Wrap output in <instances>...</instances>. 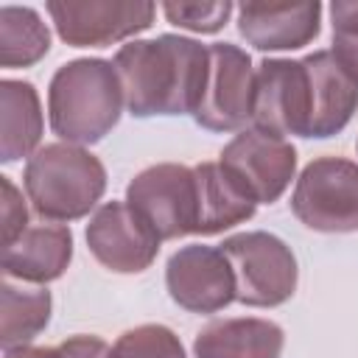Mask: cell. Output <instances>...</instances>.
Here are the masks:
<instances>
[{
    "label": "cell",
    "instance_id": "obj_2",
    "mask_svg": "<svg viewBox=\"0 0 358 358\" xmlns=\"http://www.w3.org/2000/svg\"><path fill=\"white\" fill-rule=\"evenodd\" d=\"M123 106L120 78L109 59L64 62L48 87V120L62 143H101L117 126Z\"/></svg>",
    "mask_w": 358,
    "mask_h": 358
},
{
    "label": "cell",
    "instance_id": "obj_22",
    "mask_svg": "<svg viewBox=\"0 0 358 358\" xmlns=\"http://www.w3.org/2000/svg\"><path fill=\"white\" fill-rule=\"evenodd\" d=\"M235 6L229 0L218 3H162V14L168 17L171 25L193 31V34H218Z\"/></svg>",
    "mask_w": 358,
    "mask_h": 358
},
{
    "label": "cell",
    "instance_id": "obj_11",
    "mask_svg": "<svg viewBox=\"0 0 358 358\" xmlns=\"http://www.w3.org/2000/svg\"><path fill=\"white\" fill-rule=\"evenodd\" d=\"M84 235L92 257L115 274L145 271L157 260L162 243L154 227L129 201L101 204L92 213Z\"/></svg>",
    "mask_w": 358,
    "mask_h": 358
},
{
    "label": "cell",
    "instance_id": "obj_23",
    "mask_svg": "<svg viewBox=\"0 0 358 358\" xmlns=\"http://www.w3.org/2000/svg\"><path fill=\"white\" fill-rule=\"evenodd\" d=\"M333 53L358 84V0H336L330 6Z\"/></svg>",
    "mask_w": 358,
    "mask_h": 358
},
{
    "label": "cell",
    "instance_id": "obj_17",
    "mask_svg": "<svg viewBox=\"0 0 358 358\" xmlns=\"http://www.w3.org/2000/svg\"><path fill=\"white\" fill-rule=\"evenodd\" d=\"M199 185V227L196 235H218L249 221L257 201L243 190V185L221 162L193 165Z\"/></svg>",
    "mask_w": 358,
    "mask_h": 358
},
{
    "label": "cell",
    "instance_id": "obj_3",
    "mask_svg": "<svg viewBox=\"0 0 358 358\" xmlns=\"http://www.w3.org/2000/svg\"><path fill=\"white\" fill-rule=\"evenodd\" d=\"M22 185L39 218L76 221L101 201L106 190V168L84 145L59 140L28 157Z\"/></svg>",
    "mask_w": 358,
    "mask_h": 358
},
{
    "label": "cell",
    "instance_id": "obj_5",
    "mask_svg": "<svg viewBox=\"0 0 358 358\" xmlns=\"http://www.w3.org/2000/svg\"><path fill=\"white\" fill-rule=\"evenodd\" d=\"M291 213L313 232H358V162L347 157L310 159L294 185Z\"/></svg>",
    "mask_w": 358,
    "mask_h": 358
},
{
    "label": "cell",
    "instance_id": "obj_16",
    "mask_svg": "<svg viewBox=\"0 0 358 358\" xmlns=\"http://www.w3.org/2000/svg\"><path fill=\"white\" fill-rule=\"evenodd\" d=\"M282 347V327L260 316L215 319L193 338L196 358H280Z\"/></svg>",
    "mask_w": 358,
    "mask_h": 358
},
{
    "label": "cell",
    "instance_id": "obj_19",
    "mask_svg": "<svg viewBox=\"0 0 358 358\" xmlns=\"http://www.w3.org/2000/svg\"><path fill=\"white\" fill-rule=\"evenodd\" d=\"M0 310H3L0 347L3 350L25 347L48 327L53 296L45 288H22V285H11L8 280H3Z\"/></svg>",
    "mask_w": 358,
    "mask_h": 358
},
{
    "label": "cell",
    "instance_id": "obj_24",
    "mask_svg": "<svg viewBox=\"0 0 358 358\" xmlns=\"http://www.w3.org/2000/svg\"><path fill=\"white\" fill-rule=\"evenodd\" d=\"M0 187H3V246H8L28 229V207L22 201V193L14 187L8 176H0Z\"/></svg>",
    "mask_w": 358,
    "mask_h": 358
},
{
    "label": "cell",
    "instance_id": "obj_4",
    "mask_svg": "<svg viewBox=\"0 0 358 358\" xmlns=\"http://www.w3.org/2000/svg\"><path fill=\"white\" fill-rule=\"evenodd\" d=\"M235 274V302L249 308H277L288 302L299 282L291 246L263 229L238 232L218 246Z\"/></svg>",
    "mask_w": 358,
    "mask_h": 358
},
{
    "label": "cell",
    "instance_id": "obj_18",
    "mask_svg": "<svg viewBox=\"0 0 358 358\" xmlns=\"http://www.w3.org/2000/svg\"><path fill=\"white\" fill-rule=\"evenodd\" d=\"M0 162H17L22 157H34L42 140V103L39 92L31 81L3 78L0 81Z\"/></svg>",
    "mask_w": 358,
    "mask_h": 358
},
{
    "label": "cell",
    "instance_id": "obj_20",
    "mask_svg": "<svg viewBox=\"0 0 358 358\" xmlns=\"http://www.w3.org/2000/svg\"><path fill=\"white\" fill-rule=\"evenodd\" d=\"M50 50V31L31 6H0V64L31 67Z\"/></svg>",
    "mask_w": 358,
    "mask_h": 358
},
{
    "label": "cell",
    "instance_id": "obj_26",
    "mask_svg": "<svg viewBox=\"0 0 358 358\" xmlns=\"http://www.w3.org/2000/svg\"><path fill=\"white\" fill-rule=\"evenodd\" d=\"M355 148H358V140H355Z\"/></svg>",
    "mask_w": 358,
    "mask_h": 358
},
{
    "label": "cell",
    "instance_id": "obj_8",
    "mask_svg": "<svg viewBox=\"0 0 358 358\" xmlns=\"http://www.w3.org/2000/svg\"><path fill=\"white\" fill-rule=\"evenodd\" d=\"M210 70L201 101L193 112V120L207 131H243L252 120L255 98V67L252 56L232 42H213Z\"/></svg>",
    "mask_w": 358,
    "mask_h": 358
},
{
    "label": "cell",
    "instance_id": "obj_9",
    "mask_svg": "<svg viewBox=\"0 0 358 358\" xmlns=\"http://www.w3.org/2000/svg\"><path fill=\"white\" fill-rule=\"evenodd\" d=\"M252 123L277 137H308L310 84L302 59H263L257 64Z\"/></svg>",
    "mask_w": 358,
    "mask_h": 358
},
{
    "label": "cell",
    "instance_id": "obj_15",
    "mask_svg": "<svg viewBox=\"0 0 358 358\" xmlns=\"http://www.w3.org/2000/svg\"><path fill=\"white\" fill-rule=\"evenodd\" d=\"M73 260V232L64 224H31L14 243L3 246V277L20 282H53Z\"/></svg>",
    "mask_w": 358,
    "mask_h": 358
},
{
    "label": "cell",
    "instance_id": "obj_7",
    "mask_svg": "<svg viewBox=\"0 0 358 358\" xmlns=\"http://www.w3.org/2000/svg\"><path fill=\"white\" fill-rule=\"evenodd\" d=\"M48 14L70 48H106L154 25L148 0H48Z\"/></svg>",
    "mask_w": 358,
    "mask_h": 358
},
{
    "label": "cell",
    "instance_id": "obj_21",
    "mask_svg": "<svg viewBox=\"0 0 358 358\" xmlns=\"http://www.w3.org/2000/svg\"><path fill=\"white\" fill-rule=\"evenodd\" d=\"M103 358H185V347L165 324H137L120 333Z\"/></svg>",
    "mask_w": 358,
    "mask_h": 358
},
{
    "label": "cell",
    "instance_id": "obj_13",
    "mask_svg": "<svg viewBox=\"0 0 358 358\" xmlns=\"http://www.w3.org/2000/svg\"><path fill=\"white\" fill-rule=\"evenodd\" d=\"M238 34L257 50H296L322 31V3H241Z\"/></svg>",
    "mask_w": 358,
    "mask_h": 358
},
{
    "label": "cell",
    "instance_id": "obj_6",
    "mask_svg": "<svg viewBox=\"0 0 358 358\" xmlns=\"http://www.w3.org/2000/svg\"><path fill=\"white\" fill-rule=\"evenodd\" d=\"M126 201L154 227L159 241L196 235L199 185L196 173L179 162H157L143 168L126 185Z\"/></svg>",
    "mask_w": 358,
    "mask_h": 358
},
{
    "label": "cell",
    "instance_id": "obj_10",
    "mask_svg": "<svg viewBox=\"0 0 358 358\" xmlns=\"http://www.w3.org/2000/svg\"><path fill=\"white\" fill-rule=\"evenodd\" d=\"M218 162L243 185V190L257 204H271L285 193L296 173V148L291 145V140L252 126L238 131L224 145Z\"/></svg>",
    "mask_w": 358,
    "mask_h": 358
},
{
    "label": "cell",
    "instance_id": "obj_12",
    "mask_svg": "<svg viewBox=\"0 0 358 358\" xmlns=\"http://www.w3.org/2000/svg\"><path fill=\"white\" fill-rule=\"evenodd\" d=\"M165 288L190 313H218L235 302V274L227 255L204 243L182 246L168 257Z\"/></svg>",
    "mask_w": 358,
    "mask_h": 358
},
{
    "label": "cell",
    "instance_id": "obj_1",
    "mask_svg": "<svg viewBox=\"0 0 358 358\" xmlns=\"http://www.w3.org/2000/svg\"><path fill=\"white\" fill-rule=\"evenodd\" d=\"M112 64L129 115H193L207 84L210 50L190 36L159 34L120 45Z\"/></svg>",
    "mask_w": 358,
    "mask_h": 358
},
{
    "label": "cell",
    "instance_id": "obj_25",
    "mask_svg": "<svg viewBox=\"0 0 358 358\" xmlns=\"http://www.w3.org/2000/svg\"><path fill=\"white\" fill-rule=\"evenodd\" d=\"M3 358H62L59 347H14V350H3Z\"/></svg>",
    "mask_w": 358,
    "mask_h": 358
},
{
    "label": "cell",
    "instance_id": "obj_14",
    "mask_svg": "<svg viewBox=\"0 0 358 358\" xmlns=\"http://www.w3.org/2000/svg\"><path fill=\"white\" fill-rule=\"evenodd\" d=\"M310 84V126L308 137L327 140L338 134L358 112V84L341 67L333 50H313L305 59Z\"/></svg>",
    "mask_w": 358,
    "mask_h": 358
}]
</instances>
